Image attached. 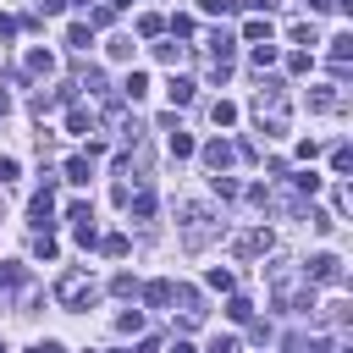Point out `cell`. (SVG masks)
Instances as JSON below:
<instances>
[{"label":"cell","instance_id":"6da1fadb","mask_svg":"<svg viewBox=\"0 0 353 353\" xmlns=\"http://www.w3.org/2000/svg\"><path fill=\"white\" fill-rule=\"evenodd\" d=\"M254 121H259L265 132H287V127H292V105H287L281 77H259V94H254Z\"/></svg>","mask_w":353,"mask_h":353},{"label":"cell","instance_id":"7a4b0ae2","mask_svg":"<svg viewBox=\"0 0 353 353\" xmlns=\"http://www.w3.org/2000/svg\"><path fill=\"white\" fill-rule=\"evenodd\" d=\"M221 232H226V226H221V215H215L210 204H199V199H188V204H182V248L204 254Z\"/></svg>","mask_w":353,"mask_h":353},{"label":"cell","instance_id":"3957f363","mask_svg":"<svg viewBox=\"0 0 353 353\" xmlns=\"http://www.w3.org/2000/svg\"><path fill=\"white\" fill-rule=\"evenodd\" d=\"M94 298H99V287L88 281V270H66V276L55 281V303H61V309H88Z\"/></svg>","mask_w":353,"mask_h":353},{"label":"cell","instance_id":"277c9868","mask_svg":"<svg viewBox=\"0 0 353 353\" xmlns=\"http://www.w3.org/2000/svg\"><path fill=\"white\" fill-rule=\"evenodd\" d=\"M232 248H237V259H259V254L276 248V232H270V226H248V232L232 237Z\"/></svg>","mask_w":353,"mask_h":353},{"label":"cell","instance_id":"5b68a950","mask_svg":"<svg viewBox=\"0 0 353 353\" xmlns=\"http://www.w3.org/2000/svg\"><path fill=\"white\" fill-rule=\"evenodd\" d=\"M303 276H309V281H320V287H342V281H347V270H342V259H336V254H314V259L303 265Z\"/></svg>","mask_w":353,"mask_h":353},{"label":"cell","instance_id":"8992f818","mask_svg":"<svg viewBox=\"0 0 353 353\" xmlns=\"http://www.w3.org/2000/svg\"><path fill=\"white\" fill-rule=\"evenodd\" d=\"M171 303H182V325H199L204 320V292L199 287H171Z\"/></svg>","mask_w":353,"mask_h":353},{"label":"cell","instance_id":"52a82bcc","mask_svg":"<svg viewBox=\"0 0 353 353\" xmlns=\"http://www.w3.org/2000/svg\"><path fill=\"white\" fill-rule=\"evenodd\" d=\"M199 154H204V165H210V176H215V171H226V165L237 160V149H232L226 138H210V143H204Z\"/></svg>","mask_w":353,"mask_h":353},{"label":"cell","instance_id":"ba28073f","mask_svg":"<svg viewBox=\"0 0 353 353\" xmlns=\"http://www.w3.org/2000/svg\"><path fill=\"white\" fill-rule=\"evenodd\" d=\"M309 110H320V116H325V110H342L336 83H314V88H309Z\"/></svg>","mask_w":353,"mask_h":353},{"label":"cell","instance_id":"9c48e42d","mask_svg":"<svg viewBox=\"0 0 353 353\" xmlns=\"http://www.w3.org/2000/svg\"><path fill=\"white\" fill-rule=\"evenodd\" d=\"M88 176H94V160H88V154H72V160L61 165V182H72V188H88Z\"/></svg>","mask_w":353,"mask_h":353},{"label":"cell","instance_id":"30bf717a","mask_svg":"<svg viewBox=\"0 0 353 353\" xmlns=\"http://www.w3.org/2000/svg\"><path fill=\"white\" fill-rule=\"evenodd\" d=\"M22 72L28 77H55V55L39 44V50H28V61H22Z\"/></svg>","mask_w":353,"mask_h":353},{"label":"cell","instance_id":"8fae6325","mask_svg":"<svg viewBox=\"0 0 353 353\" xmlns=\"http://www.w3.org/2000/svg\"><path fill=\"white\" fill-rule=\"evenodd\" d=\"M270 33H276L270 17H248V22H243V39H248V44H270Z\"/></svg>","mask_w":353,"mask_h":353},{"label":"cell","instance_id":"7c38bea8","mask_svg":"<svg viewBox=\"0 0 353 353\" xmlns=\"http://www.w3.org/2000/svg\"><path fill=\"white\" fill-rule=\"evenodd\" d=\"M165 99H171V110L193 105V83H188V77H171V83H165Z\"/></svg>","mask_w":353,"mask_h":353},{"label":"cell","instance_id":"4fadbf2b","mask_svg":"<svg viewBox=\"0 0 353 353\" xmlns=\"http://www.w3.org/2000/svg\"><path fill=\"white\" fill-rule=\"evenodd\" d=\"M121 210H132V221H149V215H154V193H149V188H138Z\"/></svg>","mask_w":353,"mask_h":353},{"label":"cell","instance_id":"5bb4252c","mask_svg":"<svg viewBox=\"0 0 353 353\" xmlns=\"http://www.w3.org/2000/svg\"><path fill=\"white\" fill-rule=\"evenodd\" d=\"M138 292H143L149 309H165V303H171V281H149V287H138Z\"/></svg>","mask_w":353,"mask_h":353},{"label":"cell","instance_id":"9a60e30c","mask_svg":"<svg viewBox=\"0 0 353 353\" xmlns=\"http://www.w3.org/2000/svg\"><path fill=\"white\" fill-rule=\"evenodd\" d=\"M149 94V72H127V83H121V99H143Z\"/></svg>","mask_w":353,"mask_h":353},{"label":"cell","instance_id":"2e32d148","mask_svg":"<svg viewBox=\"0 0 353 353\" xmlns=\"http://www.w3.org/2000/svg\"><path fill=\"white\" fill-rule=\"evenodd\" d=\"M66 132H94V110L72 105V110H66Z\"/></svg>","mask_w":353,"mask_h":353},{"label":"cell","instance_id":"e0dca14e","mask_svg":"<svg viewBox=\"0 0 353 353\" xmlns=\"http://www.w3.org/2000/svg\"><path fill=\"white\" fill-rule=\"evenodd\" d=\"M287 182H292V188H298V199H314V193H320V182H325V176H314V171H298V176H287Z\"/></svg>","mask_w":353,"mask_h":353},{"label":"cell","instance_id":"ac0fdd59","mask_svg":"<svg viewBox=\"0 0 353 353\" xmlns=\"http://www.w3.org/2000/svg\"><path fill=\"white\" fill-rule=\"evenodd\" d=\"M55 254H61L55 232H33V259H55Z\"/></svg>","mask_w":353,"mask_h":353},{"label":"cell","instance_id":"d6986e66","mask_svg":"<svg viewBox=\"0 0 353 353\" xmlns=\"http://www.w3.org/2000/svg\"><path fill=\"white\" fill-rule=\"evenodd\" d=\"M66 44H72V50H88V44H94V28H88V22H72V28H66Z\"/></svg>","mask_w":353,"mask_h":353},{"label":"cell","instance_id":"ffe728a7","mask_svg":"<svg viewBox=\"0 0 353 353\" xmlns=\"http://www.w3.org/2000/svg\"><path fill=\"white\" fill-rule=\"evenodd\" d=\"M248 61H254V72L265 77V66H276V44H254V50H248Z\"/></svg>","mask_w":353,"mask_h":353},{"label":"cell","instance_id":"44dd1931","mask_svg":"<svg viewBox=\"0 0 353 353\" xmlns=\"http://www.w3.org/2000/svg\"><path fill=\"white\" fill-rule=\"evenodd\" d=\"M77 88H88V94H105V72H99V66H83V72H77Z\"/></svg>","mask_w":353,"mask_h":353},{"label":"cell","instance_id":"7402d4cb","mask_svg":"<svg viewBox=\"0 0 353 353\" xmlns=\"http://www.w3.org/2000/svg\"><path fill=\"white\" fill-rule=\"evenodd\" d=\"M210 121H215V127H232V121H237V105H232V99H215V105H210Z\"/></svg>","mask_w":353,"mask_h":353},{"label":"cell","instance_id":"603a6c76","mask_svg":"<svg viewBox=\"0 0 353 353\" xmlns=\"http://www.w3.org/2000/svg\"><path fill=\"white\" fill-rule=\"evenodd\" d=\"M94 248H99L105 259H121V254H127V237H121V232H110V237H99Z\"/></svg>","mask_w":353,"mask_h":353},{"label":"cell","instance_id":"cb8c5ba5","mask_svg":"<svg viewBox=\"0 0 353 353\" xmlns=\"http://www.w3.org/2000/svg\"><path fill=\"white\" fill-rule=\"evenodd\" d=\"M226 314H232V320H237V325H248V320H254V303H248V298H237V292H232V298H226Z\"/></svg>","mask_w":353,"mask_h":353},{"label":"cell","instance_id":"d4e9b609","mask_svg":"<svg viewBox=\"0 0 353 353\" xmlns=\"http://www.w3.org/2000/svg\"><path fill=\"white\" fill-rule=\"evenodd\" d=\"M160 28H165V17H154V11L138 17V39H160Z\"/></svg>","mask_w":353,"mask_h":353},{"label":"cell","instance_id":"484cf974","mask_svg":"<svg viewBox=\"0 0 353 353\" xmlns=\"http://www.w3.org/2000/svg\"><path fill=\"white\" fill-rule=\"evenodd\" d=\"M347 55H353V33H336V39H331V61L347 66Z\"/></svg>","mask_w":353,"mask_h":353},{"label":"cell","instance_id":"4316f807","mask_svg":"<svg viewBox=\"0 0 353 353\" xmlns=\"http://www.w3.org/2000/svg\"><path fill=\"white\" fill-rule=\"evenodd\" d=\"M193 149H199V143H193V138H188V132L176 127V132H171V160H188Z\"/></svg>","mask_w":353,"mask_h":353},{"label":"cell","instance_id":"83f0119b","mask_svg":"<svg viewBox=\"0 0 353 353\" xmlns=\"http://www.w3.org/2000/svg\"><path fill=\"white\" fill-rule=\"evenodd\" d=\"M66 221H72V226L94 221V204H88V199H72V204H66Z\"/></svg>","mask_w":353,"mask_h":353},{"label":"cell","instance_id":"f1b7e54d","mask_svg":"<svg viewBox=\"0 0 353 353\" xmlns=\"http://www.w3.org/2000/svg\"><path fill=\"white\" fill-rule=\"evenodd\" d=\"M204 281H210L215 292H232V270H226V265H210V270H204Z\"/></svg>","mask_w":353,"mask_h":353},{"label":"cell","instance_id":"f546056e","mask_svg":"<svg viewBox=\"0 0 353 353\" xmlns=\"http://www.w3.org/2000/svg\"><path fill=\"white\" fill-rule=\"evenodd\" d=\"M110 292H116V298H132V292H138L132 270H116V276H110Z\"/></svg>","mask_w":353,"mask_h":353},{"label":"cell","instance_id":"4dcf8cb0","mask_svg":"<svg viewBox=\"0 0 353 353\" xmlns=\"http://www.w3.org/2000/svg\"><path fill=\"white\" fill-rule=\"evenodd\" d=\"M0 287H28V270L6 259V265H0Z\"/></svg>","mask_w":353,"mask_h":353},{"label":"cell","instance_id":"1f68e13d","mask_svg":"<svg viewBox=\"0 0 353 353\" xmlns=\"http://www.w3.org/2000/svg\"><path fill=\"white\" fill-rule=\"evenodd\" d=\"M182 55H188V50H182V44H176V39H171V44H154V61H165V66H176V61H182Z\"/></svg>","mask_w":353,"mask_h":353},{"label":"cell","instance_id":"d6a6232c","mask_svg":"<svg viewBox=\"0 0 353 353\" xmlns=\"http://www.w3.org/2000/svg\"><path fill=\"white\" fill-rule=\"evenodd\" d=\"M210 188H215V193H221V199H237V193H243V188H237V182H232V176H226V171H215V176H210Z\"/></svg>","mask_w":353,"mask_h":353},{"label":"cell","instance_id":"836d02e7","mask_svg":"<svg viewBox=\"0 0 353 353\" xmlns=\"http://www.w3.org/2000/svg\"><path fill=\"white\" fill-rule=\"evenodd\" d=\"M116 331H143V309H121L116 314Z\"/></svg>","mask_w":353,"mask_h":353},{"label":"cell","instance_id":"e575fe53","mask_svg":"<svg viewBox=\"0 0 353 353\" xmlns=\"http://www.w3.org/2000/svg\"><path fill=\"white\" fill-rule=\"evenodd\" d=\"M292 44H320V33H314V22H292Z\"/></svg>","mask_w":353,"mask_h":353},{"label":"cell","instance_id":"d590c367","mask_svg":"<svg viewBox=\"0 0 353 353\" xmlns=\"http://www.w3.org/2000/svg\"><path fill=\"white\" fill-rule=\"evenodd\" d=\"M309 66H314V61H309V50H292V55H287V72H292V77H303Z\"/></svg>","mask_w":353,"mask_h":353},{"label":"cell","instance_id":"8d00e7d4","mask_svg":"<svg viewBox=\"0 0 353 353\" xmlns=\"http://www.w3.org/2000/svg\"><path fill=\"white\" fill-rule=\"evenodd\" d=\"M347 165H353V149H347V143H336V149H331V171H336V176H342V171H347Z\"/></svg>","mask_w":353,"mask_h":353},{"label":"cell","instance_id":"74e56055","mask_svg":"<svg viewBox=\"0 0 353 353\" xmlns=\"http://www.w3.org/2000/svg\"><path fill=\"white\" fill-rule=\"evenodd\" d=\"M243 199H248V204H259V210H270V188H265V182H254Z\"/></svg>","mask_w":353,"mask_h":353},{"label":"cell","instance_id":"f35d334b","mask_svg":"<svg viewBox=\"0 0 353 353\" xmlns=\"http://www.w3.org/2000/svg\"><path fill=\"white\" fill-rule=\"evenodd\" d=\"M110 61H132V39H110Z\"/></svg>","mask_w":353,"mask_h":353},{"label":"cell","instance_id":"ab89813d","mask_svg":"<svg viewBox=\"0 0 353 353\" xmlns=\"http://www.w3.org/2000/svg\"><path fill=\"white\" fill-rule=\"evenodd\" d=\"M248 336H254V342H270L276 331H270V320H248Z\"/></svg>","mask_w":353,"mask_h":353},{"label":"cell","instance_id":"60d3db41","mask_svg":"<svg viewBox=\"0 0 353 353\" xmlns=\"http://www.w3.org/2000/svg\"><path fill=\"white\" fill-rule=\"evenodd\" d=\"M199 11H204V17H226V11H232V0H199Z\"/></svg>","mask_w":353,"mask_h":353},{"label":"cell","instance_id":"b9f144b4","mask_svg":"<svg viewBox=\"0 0 353 353\" xmlns=\"http://www.w3.org/2000/svg\"><path fill=\"white\" fill-rule=\"evenodd\" d=\"M17 171H22V165H17L11 154H0V188H6V182H17Z\"/></svg>","mask_w":353,"mask_h":353},{"label":"cell","instance_id":"7bdbcfd3","mask_svg":"<svg viewBox=\"0 0 353 353\" xmlns=\"http://www.w3.org/2000/svg\"><path fill=\"white\" fill-rule=\"evenodd\" d=\"M210 353H243V342H237V336H215V342H210Z\"/></svg>","mask_w":353,"mask_h":353},{"label":"cell","instance_id":"ee69618b","mask_svg":"<svg viewBox=\"0 0 353 353\" xmlns=\"http://www.w3.org/2000/svg\"><path fill=\"white\" fill-rule=\"evenodd\" d=\"M331 210H336V215H347V210H353V193H347V188H336V199H331Z\"/></svg>","mask_w":353,"mask_h":353},{"label":"cell","instance_id":"f6af8a7d","mask_svg":"<svg viewBox=\"0 0 353 353\" xmlns=\"http://www.w3.org/2000/svg\"><path fill=\"white\" fill-rule=\"evenodd\" d=\"M66 6H72V0H39V17H61Z\"/></svg>","mask_w":353,"mask_h":353},{"label":"cell","instance_id":"bcb514c9","mask_svg":"<svg viewBox=\"0 0 353 353\" xmlns=\"http://www.w3.org/2000/svg\"><path fill=\"white\" fill-rule=\"evenodd\" d=\"M232 6H243V11H276L281 0H232Z\"/></svg>","mask_w":353,"mask_h":353},{"label":"cell","instance_id":"7dc6e473","mask_svg":"<svg viewBox=\"0 0 353 353\" xmlns=\"http://www.w3.org/2000/svg\"><path fill=\"white\" fill-rule=\"evenodd\" d=\"M28 353H66V347H61V342H50V336H44V342H33V347H28Z\"/></svg>","mask_w":353,"mask_h":353},{"label":"cell","instance_id":"c3c4849f","mask_svg":"<svg viewBox=\"0 0 353 353\" xmlns=\"http://www.w3.org/2000/svg\"><path fill=\"white\" fill-rule=\"evenodd\" d=\"M11 33H17V17H6V11H0V39H11Z\"/></svg>","mask_w":353,"mask_h":353},{"label":"cell","instance_id":"681fc988","mask_svg":"<svg viewBox=\"0 0 353 353\" xmlns=\"http://www.w3.org/2000/svg\"><path fill=\"white\" fill-rule=\"evenodd\" d=\"M127 353H160V342H154V336H143V342H138V347H127Z\"/></svg>","mask_w":353,"mask_h":353},{"label":"cell","instance_id":"f907efd6","mask_svg":"<svg viewBox=\"0 0 353 353\" xmlns=\"http://www.w3.org/2000/svg\"><path fill=\"white\" fill-rule=\"evenodd\" d=\"M331 6H336V0H309V11H314V17H320V11H331Z\"/></svg>","mask_w":353,"mask_h":353},{"label":"cell","instance_id":"816d5d0a","mask_svg":"<svg viewBox=\"0 0 353 353\" xmlns=\"http://www.w3.org/2000/svg\"><path fill=\"white\" fill-rule=\"evenodd\" d=\"M171 353H193V342H188V336H176V342H171Z\"/></svg>","mask_w":353,"mask_h":353},{"label":"cell","instance_id":"f5cc1de1","mask_svg":"<svg viewBox=\"0 0 353 353\" xmlns=\"http://www.w3.org/2000/svg\"><path fill=\"white\" fill-rule=\"evenodd\" d=\"M99 6H110V11H127V6H132V0H99Z\"/></svg>","mask_w":353,"mask_h":353},{"label":"cell","instance_id":"db71d44e","mask_svg":"<svg viewBox=\"0 0 353 353\" xmlns=\"http://www.w3.org/2000/svg\"><path fill=\"white\" fill-rule=\"evenodd\" d=\"M6 110H11V94H6V88H0V116H6Z\"/></svg>","mask_w":353,"mask_h":353},{"label":"cell","instance_id":"11a10c76","mask_svg":"<svg viewBox=\"0 0 353 353\" xmlns=\"http://www.w3.org/2000/svg\"><path fill=\"white\" fill-rule=\"evenodd\" d=\"M77 6H83V11H88V6H99V0H77Z\"/></svg>","mask_w":353,"mask_h":353},{"label":"cell","instance_id":"9f6ffc18","mask_svg":"<svg viewBox=\"0 0 353 353\" xmlns=\"http://www.w3.org/2000/svg\"><path fill=\"white\" fill-rule=\"evenodd\" d=\"M0 353H6V342H0Z\"/></svg>","mask_w":353,"mask_h":353}]
</instances>
